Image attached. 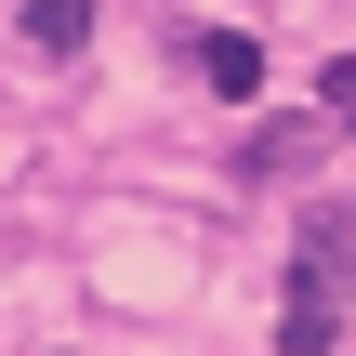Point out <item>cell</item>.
<instances>
[{"label":"cell","instance_id":"obj_3","mask_svg":"<svg viewBox=\"0 0 356 356\" xmlns=\"http://www.w3.org/2000/svg\"><path fill=\"white\" fill-rule=\"evenodd\" d=\"M317 92H330V119H356V53L330 66V79H317Z\"/></svg>","mask_w":356,"mask_h":356},{"label":"cell","instance_id":"obj_2","mask_svg":"<svg viewBox=\"0 0 356 356\" xmlns=\"http://www.w3.org/2000/svg\"><path fill=\"white\" fill-rule=\"evenodd\" d=\"M26 40H40V53H66V40H92V0H26Z\"/></svg>","mask_w":356,"mask_h":356},{"label":"cell","instance_id":"obj_1","mask_svg":"<svg viewBox=\"0 0 356 356\" xmlns=\"http://www.w3.org/2000/svg\"><path fill=\"white\" fill-rule=\"evenodd\" d=\"M198 92H225V106H251V92H264V53H251L238 26H211V40H198Z\"/></svg>","mask_w":356,"mask_h":356}]
</instances>
